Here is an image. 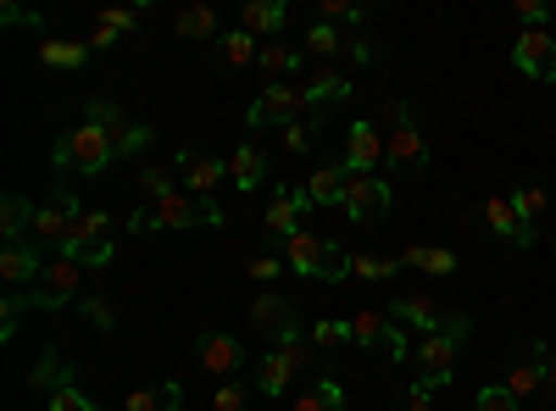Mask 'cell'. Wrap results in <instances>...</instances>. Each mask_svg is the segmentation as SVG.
<instances>
[{
    "label": "cell",
    "mask_w": 556,
    "mask_h": 411,
    "mask_svg": "<svg viewBox=\"0 0 556 411\" xmlns=\"http://www.w3.org/2000/svg\"><path fill=\"white\" fill-rule=\"evenodd\" d=\"M51 162H56V172L78 167L84 178H101L106 167H117V151H112V133H106V128L78 123V128H67L62 140L51 145Z\"/></svg>",
    "instance_id": "cell-1"
},
{
    "label": "cell",
    "mask_w": 556,
    "mask_h": 411,
    "mask_svg": "<svg viewBox=\"0 0 556 411\" xmlns=\"http://www.w3.org/2000/svg\"><path fill=\"white\" fill-rule=\"evenodd\" d=\"M285 261H290V272H301V279H317V284L351 279V251H340L329 234H306V228L285 245Z\"/></svg>",
    "instance_id": "cell-2"
},
{
    "label": "cell",
    "mask_w": 556,
    "mask_h": 411,
    "mask_svg": "<svg viewBox=\"0 0 556 411\" xmlns=\"http://www.w3.org/2000/svg\"><path fill=\"white\" fill-rule=\"evenodd\" d=\"M384 128H390V140H384V162L390 167H429V145H424V128H417L412 106L406 101H384Z\"/></svg>",
    "instance_id": "cell-3"
},
{
    "label": "cell",
    "mask_w": 556,
    "mask_h": 411,
    "mask_svg": "<svg viewBox=\"0 0 556 411\" xmlns=\"http://www.w3.org/2000/svg\"><path fill=\"white\" fill-rule=\"evenodd\" d=\"M351 339H356L362 350L384 356V361H406V356H412V345H406L401 323H395V317H390L384 306H362V311L351 317Z\"/></svg>",
    "instance_id": "cell-4"
},
{
    "label": "cell",
    "mask_w": 556,
    "mask_h": 411,
    "mask_svg": "<svg viewBox=\"0 0 556 411\" xmlns=\"http://www.w3.org/2000/svg\"><path fill=\"white\" fill-rule=\"evenodd\" d=\"M312 106H306V95H301V84H267L262 95L251 101V112H245V123L256 128V133H267V128H278L285 133L290 123H301Z\"/></svg>",
    "instance_id": "cell-5"
},
{
    "label": "cell",
    "mask_w": 556,
    "mask_h": 411,
    "mask_svg": "<svg viewBox=\"0 0 556 411\" xmlns=\"http://www.w3.org/2000/svg\"><path fill=\"white\" fill-rule=\"evenodd\" d=\"M245 317H251V329L262 339H273V345H295L301 339V306L290 295H278V290H262Z\"/></svg>",
    "instance_id": "cell-6"
},
{
    "label": "cell",
    "mask_w": 556,
    "mask_h": 411,
    "mask_svg": "<svg viewBox=\"0 0 556 411\" xmlns=\"http://www.w3.org/2000/svg\"><path fill=\"white\" fill-rule=\"evenodd\" d=\"M473 334V323L462 317V323L451 334H424V345H417V361H424V384L445 389L456 378V356H462V339Z\"/></svg>",
    "instance_id": "cell-7"
},
{
    "label": "cell",
    "mask_w": 556,
    "mask_h": 411,
    "mask_svg": "<svg viewBox=\"0 0 556 411\" xmlns=\"http://www.w3.org/2000/svg\"><path fill=\"white\" fill-rule=\"evenodd\" d=\"M156 211V228H223V206L206 201V195H190V190H173L167 201L151 206Z\"/></svg>",
    "instance_id": "cell-8"
},
{
    "label": "cell",
    "mask_w": 556,
    "mask_h": 411,
    "mask_svg": "<svg viewBox=\"0 0 556 411\" xmlns=\"http://www.w3.org/2000/svg\"><path fill=\"white\" fill-rule=\"evenodd\" d=\"M306 361H312V345H306V339H295V345H273V350L256 361V378H251V384H256L262 395H285L290 378L306 368Z\"/></svg>",
    "instance_id": "cell-9"
},
{
    "label": "cell",
    "mask_w": 556,
    "mask_h": 411,
    "mask_svg": "<svg viewBox=\"0 0 556 411\" xmlns=\"http://www.w3.org/2000/svg\"><path fill=\"white\" fill-rule=\"evenodd\" d=\"M390 184L384 178H374V172H351V190H345V217L351 222H362V228H374V222H384L390 217Z\"/></svg>",
    "instance_id": "cell-10"
},
{
    "label": "cell",
    "mask_w": 556,
    "mask_h": 411,
    "mask_svg": "<svg viewBox=\"0 0 556 411\" xmlns=\"http://www.w3.org/2000/svg\"><path fill=\"white\" fill-rule=\"evenodd\" d=\"M395 323H412V329H424V334H451L456 323H462V311H445V306H434L429 295H390V306H384Z\"/></svg>",
    "instance_id": "cell-11"
},
{
    "label": "cell",
    "mask_w": 556,
    "mask_h": 411,
    "mask_svg": "<svg viewBox=\"0 0 556 411\" xmlns=\"http://www.w3.org/2000/svg\"><path fill=\"white\" fill-rule=\"evenodd\" d=\"M78 261H51V267H45V279L28 290V300H34V311H62V306H73L78 300Z\"/></svg>",
    "instance_id": "cell-12"
},
{
    "label": "cell",
    "mask_w": 556,
    "mask_h": 411,
    "mask_svg": "<svg viewBox=\"0 0 556 411\" xmlns=\"http://www.w3.org/2000/svg\"><path fill=\"white\" fill-rule=\"evenodd\" d=\"M513 67L523 78H540V84H556V39L545 28H523L518 44H513Z\"/></svg>",
    "instance_id": "cell-13"
},
{
    "label": "cell",
    "mask_w": 556,
    "mask_h": 411,
    "mask_svg": "<svg viewBox=\"0 0 556 411\" xmlns=\"http://www.w3.org/2000/svg\"><path fill=\"white\" fill-rule=\"evenodd\" d=\"M173 162H178V172H184V190L206 195V201H212V190L228 178V162H223V156H201V151H190V145H184Z\"/></svg>",
    "instance_id": "cell-14"
},
{
    "label": "cell",
    "mask_w": 556,
    "mask_h": 411,
    "mask_svg": "<svg viewBox=\"0 0 556 411\" xmlns=\"http://www.w3.org/2000/svg\"><path fill=\"white\" fill-rule=\"evenodd\" d=\"M45 267H51V261H45L39 240H17V245L0 251V279H7V284H39Z\"/></svg>",
    "instance_id": "cell-15"
},
{
    "label": "cell",
    "mask_w": 556,
    "mask_h": 411,
    "mask_svg": "<svg viewBox=\"0 0 556 411\" xmlns=\"http://www.w3.org/2000/svg\"><path fill=\"white\" fill-rule=\"evenodd\" d=\"M384 162V133L374 123H351L345 128V167L351 172H379Z\"/></svg>",
    "instance_id": "cell-16"
},
{
    "label": "cell",
    "mask_w": 556,
    "mask_h": 411,
    "mask_svg": "<svg viewBox=\"0 0 556 411\" xmlns=\"http://www.w3.org/2000/svg\"><path fill=\"white\" fill-rule=\"evenodd\" d=\"M484 222H490V234H501L506 245H518V251H534V228H523L518 222V211H513V195H490L484 201Z\"/></svg>",
    "instance_id": "cell-17"
},
{
    "label": "cell",
    "mask_w": 556,
    "mask_h": 411,
    "mask_svg": "<svg viewBox=\"0 0 556 411\" xmlns=\"http://www.w3.org/2000/svg\"><path fill=\"white\" fill-rule=\"evenodd\" d=\"M195 350H201V368L212 373V378H228L245 361V350H240V339L235 334H217V329H206L201 339H195Z\"/></svg>",
    "instance_id": "cell-18"
},
{
    "label": "cell",
    "mask_w": 556,
    "mask_h": 411,
    "mask_svg": "<svg viewBox=\"0 0 556 411\" xmlns=\"http://www.w3.org/2000/svg\"><path fill=\"white\" fill-rule=\"evenodd\" d=\"M73 384V361L56 350V345H45L39 350V361H34V368H28V389H39L45 400H51L56 389H67Z\"/></svg>",
    "instance_id": "cell-19"
},
{
    "label": "cell",
    "mask_w": 556,
    "mask_h": 411,
    "mask_svg": "<svg viewBox=\"0 0 556 411\" xmlns=\"http://www.w3.org/2000/svg\"><path fill=\"white\" fill-rule=\"evenodd\" d=\"M285 23H290L285 0H245V7H240V28L256 34V39H278V34H285Z\"/></svg>",
    "instance_id": "cell-20"
},
{
    "label": "cell",
    "mask_w": 556,
    "mask_h": 411,
    "mask_svg": "<svg viewBox=\"0 0 556 411\" xmlns=\"http://www.w3.org/2000/svg\"><path fill=\"white\" fill-rule=\"evenodd\" d=\"M301 95H306V106H317V112H329L334 101H351L356 89H351V78H345V73H334V67H323V73H312V78L301 84Z\"/></svg>",
    "instance_id": "cell-21"
},
{
    "label": "cell",
    "mask_w": 556,
    "mask_h": 411,
    "mask_svg": "<svg viewBox=\"0 0 556 411\" xmlns=\"http://www.w3.org/2000/svg\"><path fill=\"white\" fill-rule=\"evenodd\" d=\"M228 184L245 190V195H256V190L267 184V156H262L256 145H240L235 156H228Z\"/></svg>",
    "instance_id": "cell-22"
},
{
    "label": "cell",
    "mask_w": 556,
    "mask_h": 411,
    "mask_svg": "<svg viewBox=\"0 0 556 411\" xmlns=\"http://www.w3.org/2000/svg\"><path fill=\"white\" fill-rule=\"evenodd\" d=\"M301 217H306V211L295 206V195H290V190H278V195L267 201V211H262L267 234H273V240H285V245H290V240L301 234Z\"/></svg>",
    "instance_id": "cell-23"
},
{
    "label": "cell",
    "mask_w": 556,
    "mask_h": 411,
    "mask_svg": "<svg viewBox=\"0 0 556 411\" xmlns=\"http://www.w3.org/2000/svg\"><path fill=\"white\" fill-rule=\"evenodd\" d=\"M312 206H345V190H351V167L334 162V167H317L312 172Z\"/></svg>",
    "instance_id": "cell-24"
},
{
    "label": "cell",
    "mask_w": 556,
    "mask_h": 411,
    "mask_svg": "<svg viewBox=\"0 0 556 411\" xmlns=\"http://www.w3.org/2000/svg\"><path fill=\"white\" fill-rule=\"evenodd\" d=\"M34 217H39V206H28V195H17V190L0 201V234H7V245L34 234Z\"/></svg>",
    "instance_id": "cell-25"
},
{
    "label": "cell",
    "mask_w": 556,
    "mask_h": 411,
    "mask_svg": "<svg viewBox=\"0 0 556 411\" xmlns=\"http://www.w3.org/2000/svg\"><path fill=\"white\" fill-rule=\"evenodd\" d=\"M395 261L417 267V272H434V279H451V272H456V251H445V245H406Z\"/></svg>",
    "instance_id": "cell-26"
},
{
    "label": "cell",
    "mask_w": 556,
    "mask_h": 411,
    "mask_svg": "<svg viewBox=\"0 0 556 411\" xmlns=\"http://www.w3.org/2000/svg\"><path fill=\"white\" fill-rule=\"evenodd\" d=\"M173 34L178 39H223V23H217V7H184L178 17H173Z\"/></svg>",
    "instance_id": "cell-27"
},
{
    "label": "cell",
    "mask_w": 556,
    "mask_h": 411,
    "mask_svg": "<svg viewBox=\"0 0 556 411\" xmlns=\"http://www.w3.org/2000/svg\"><path fill=\"white\" fill-rule=\"evenodd\" d=\"M256 67L273 78V84H285L290 73H301V44H285V39H267L262 44V56H256Z\"/></svg>",
    "instance_id": "cell-28"
},
{
    "label": "cell",
    "mask_w": 556,
    "mask_h": 411,
    "mask_svg": "<svg viewBox=\"0 0 556 411\" xmlns=\"http://www.w3.org/2000/svg\"><path fill=\"white\" fill-rule=\"evenodd\" d=\"M123 411H184V384L167 378V384H156V389H134V395L123 400Z\"/></svg>",
    "instance_id": "cell-29"
},
{
    "label": "cell",
    "mask_w": 556,
    "mask_h": 411,
    "mask_svg": "<svg viewBox=\"0 0 556 411\" xmlns=\"http://www.w3.org/2000/svg\"><path fill=\"white\" fill-rule=\"evenodd\" d=\"M39 62L56 67V73H78L89 62V44H78V39H45L39 44Z\"/></svg>",
    "instance_id": "cell-30"
},
{
    "label": "cell",
    "mask_w": 556,
    "mask_h": 411,
    "mask_svg": "<svg viewBox=\"0 0 556 411\" xmlns=\"http://www.w3.org/2000/svg\"><path fill=\"white\" fill-rule=\"evenodd\" d=\"M540 356H545V345H529V361H513V368H506V378H501L518 400L540 395Z\"/></svg>",
    "instance_id": "cell-31"
},
{
    "label": "cell",
    "mask_w": 556,
    "mask_h": 411,
    "mask_svg": "<svg viewBox=\"0 0 556 411\" xmlns=\"http://www.w3.org/2000/svg\"><path fill=\"white\" fill-rule=\"evenodd\" d=\"M84 123H96V128H106V133H112V151H117V140H123V133L134 128V117H123V106H117L112 95H96V101H89Z\"/></svg>",
    "instance_id": "cell-32"
},
{
    "label": "cell",
    "mask_w": 556,
    "mask_h": 411,
    "mask_svg": "<svg viewBox=\"0 0 556 411\" xmlns=\"http://www.w3.org/2000/svg\"><path fill=\"white\" fill-rule=\"evenodd\" d=\"M513 211H518L523 228H534V234H540V222H545V211H551V195H545L540 184H518V190H513Z\"/></svg>",
    "instance_id": "cell-33"
},
{
    "label": "cell",
    "mask_w": 556,
    "mask_h": 411,
    "mask_svg": "<svg viewBox=\"0 0 556 411\" xmlns=\"http://www.w3.org/2000/svg\"><path fill=\"white\" fill-rule=\"evenodd\" d=\"M295 411H351V400H345V384H334V378H317L301 400H295Z\"/></svg>",
    "instance_id": "cell-34"
},
{
    "label": "cell",
    "mask_w": 556,
    "mask_h": 411,
    "mask_svg": "<svg viewBox=\"0 0 556 411\" xmlns=\"http://www.w3.org/2000/svg\"><path fill=\"white\" fill-rule=\"evenodd\" d=\"M323 123H329V112H317V106H312L301 123H290L285 133H278V140H285V151H290V156H306V151L317 145V128H323Z\"/></svg>",
    "instance_id": "cell-35"
},
{
    "label": "cell",
    "mask_w": 556,
    "mask_h": 411,
    "mask_svg": "<svg viewBox=\"0 0 556 411\" xmlns=\"http://www.w3.org/2000/svg\"><path fill=\"white\" fill-rule=\"evenodd\" d=\"M395 272H401L395 256H351V279H362V284H390Z\"/></svg>",
    "instance_id": "cell-36"
},
{
    "label": "cell",
    "mask_w": 556,
    "mask_h": 411,
    "mask_svg": "<svg viewBox=\"0 0 556 411\" xmlns=\"http://www.w3.org/2000/svg\"><path fill=\"white\" fill-rule=\"evenodd\" d=\"M217 51H223V62L245 67V62H256V56H262V44H256V34L235 28V34H223V39H217Z\"/></svg>",
    "instance_id": "cell-37"
},
{
    "label": "cell",
    "mask_w": 556,
    "mask_h": 411,
    "mask_svg": "<svg viewBox=\"0 0 556 411\" xmlns=\"http://www.w3.org/2000/svg\"><path fill=\"white\" fill-rule=\"evenodd\" d=\"M301 51H312V56H334V51H345V34H340L334 23H312L306 39H301Z\"/></svg>",
    "instance_id": "cell-38"
},
{
    "label": "cell",
    "mask_w": 556,
    "mask_h": 411,
    "mask_svg": "<svg viewBox=\"0 0 556 411\" xmlns=\"http://www.w3.org/2000/svg\"><path fill=\"white\" fill-rule=\"evenodd\" d=\"M78 317L89 329H101V334H112L117 329V311H112V300L106 295H78Z\"/></svg>",
    "instance_id": "cell-39"
},
{
    "label": "cell",
    "mask_w": 556,
    "mask_h": 411,
    "mask_svg": "<svg viewBox=\"0 0 556 411\" xmlns=\"http://www.w3.org/2000/svg\"><path fill=\"white\" fill-rule=\"evenodd\" d=\"M251 400H256V384L228 378V384H217V395H212V411H251Z\"/></svg>",
    "instance_id": "cell-40"
},
{
    "label": "cell",
    "mask_w": 556,
    "mask_h": 411,
    "mask_svg": "<svg viewBox=\"0 0 556 411\" xmlns=\"http://www.w3.org/2000/svg\"><path fill=\"white\" fill-rule=\"evenodd\" d=\"M340 345H356V339H351V323H340V317H323V323L312 329V350H340Z\"/></svg>",
    "instance_id": "cell-41"
},
{
    "label": "cell",
    "mask_w": 556,
    "mask_h": 411,
    "mask_svg": "<svg viewBox=\"0 0 556 411\" xmlns=\"http://www.w3.org/2000/svg\"><path fill=\"white\" fill-rule=\"evenodd\" d=\"M473 411H523V400L506 389V384H484L479 400H473Z\"/></svg>",
    "instance_id": "cell-42"
},
{
    "label": "cell",
    "mask_w": 556,
    "mask_h": 411,
    "mask_svg": "<svg viewBox=\"0 0 556 411\" xmlns=\"http://www.w3.org/2000/svg\"><path fill=\"white\" fill-rule=\"evenodd\" d=\"M23 311H34V300H28L23 290H12L7 300H0V339H12V334H17V317H23Z\"/></svg>",
    "instance_id": "cell-43"
},
{
    "label": "cell",
    "mask_w": 556,
    "mask_h": 411,
    "mask_svg": "<svg viewBox=\"0 0 556 411\" xmlns=\"http://www.w3.org/2000/svg\"><path fill=\"white\" fill-rule=\"evenodd\" d=\"M540 406L556 411V345H545V356H540Z\"/></svg>",
    "instance_id": "cell-44"
},
{
    "label": "cell",
    "mask_w": 556,
    "mask_h": 411,
    "mask_svg": "<svg viewBox=\"0 0 556 411\" xmlns=\"http://www.w3.org/2000/svg\"><path fill=\"white\" fill-rule=\"evenodd\" d=\"M96 23L112 28V34H134L139 28V7H106V12H96Z\"/></svg>",
    "instance_id": "cell-45"
},
{
    "label": "cell",
    "mask_w": 556,
    "mask_h": 411,
    "mask_svg": "<svg viewBox=\"0 0 556 411\" xmlns=\"http://www.w3.org/2000/svg\"><path fill=\"white\" fill-rule=\"evenodd\" d=\"M139 190H146V195H151V206H156V201H167L178 184L167 178V167H146V172H139Z\"/></svg>",
    "instance_id": "cell-46"
},
{
    "label": "cell",
    "mask_w": 556,
    "mask_h": 411,
    "mask_svg": "<svg viewBox=\"0 0 556 411\" xmlns=\"http://www.w3.org/2000/svg\"><path fill=\"white\" fill-rule=\"evenodd\" d=\"M285 267H290V261L278 256L273 245H267V251H256V256H251V267H245V272H251V279H262V284H267V279H278V272H285Z\"/></svg>",
    "instance_id": "cell-47"
},
{
    "label": "cell",
    "mask_w": 556,
    "mask_h": 411,
    "mask_svg": "<svg viewBox=\"0 0 556 411\" xmlns=\"http://www.w3.org/2000/svg\"><path fill=\"white\" fill-rule=\"evenodd\" d=\"M45 406H51V411H101V406H96V400H89V395H84L78 384H67V389H56V395H51V400H45Z\"/></svg>",
    "instance_id": "cell-48"
},
{
    "label": "cell",
    "mask_w": 556,
    "mask_h": 411,
    "mask_svg": "<svg viewBox=\"0 0 556 411\" xmlns=\"http://www.w3.org/2000/svg\"><path fill=\"white\" fill-rule=\"evenodd\" d=\"M345 51H351V62H356V67H374V62L384 56L374 34H351V39H345Z\"/></svg>",
    "instance_id": "cell-49"
},
{
    "label": "cell",
    "mask_w": 556,
    "mask_h": 411,
    "mask_svg": "<svg viewBox=\"0 0 556 411\" xmlns=\"http://www.w3.org/2000/svg\"><path fill=\"white\" fill-rule=\"evenodd\" d=\"M362 17H367V12L351 7V0H323V12H317V23H334V28H340V23H362Z\"/></svg>",
    "instance_id": "cell-50"
},
{
    "label": "cell",
    "mask_w": 556,
    "mask_h": 411,
    "mask_svg": "<svg viewBox=\"0 0 556 411\" xmlns=\"http://www.w3.org/2000/svg\"><path fill=\"white\" fill-rule=\"evenodd\" d=\"M513 12H518V23H523V28H545V17H551L545 0H518Z\"/></svg>",
    "instance_id": "cell-51"
},
{
    "label": "cell",
    "mask_w": 556,
    "mask_h": 411,
    "mask_svg": "<svg viewBox=\"0 0 556 411\" xmlns=\"http://www.w3.org/2000/svg\"><path fill=\"white\" fill-rule=\"evenodd\" d=\"M406 411H434V384L417 378V384L406 389Z\"/></svg>",
    "instance_id": "cell-52"
},
{
    "label": "cell",
    "mask_w": 556,
    "mask_h": 411,
    "mask_svg": "<svg viewBox=\"0 0 556 411\" xmlns=\"http://www.w3.org/2000/svg\"><path fill=\"white\" fill-rule=\"evenodd\" d=\"M0 23H7V28H39V12H23V7H12V0H7V7H0Z\"/></svg>",
    "instance_id": "cell-53"
},
{
    "label": "cell",
    "mask_w": 556,
    "mask_h": 411,
    "mask_svg": "<svg viewBox=\"0 0 556 411\" xmlns=\"http://www.w3.org/2000/svg\"><path fill=\"white\" fill-rule=\"evenodd\" d=\"M123 228H128V234H151V228H156V211H151V206H139V211H128Z\"/></svg>",
    "instance_id": "cell-54"
},
{
    "label": "cell",
    "mask_w": 556,
    "mask_h": 411,
    "mask_svg": "<svg viewBox=\"0 0 556 411\" xmlns=\"http://www.w3.org/2000/svg\"><path fill=\"white\" fill-rule=\"evenodd\" d=\"M112 44H123V34H112V28L96 23V34H89V51H112Z\"/></svg>",
    "instance_id": "cell-55"
}]
</instances>
